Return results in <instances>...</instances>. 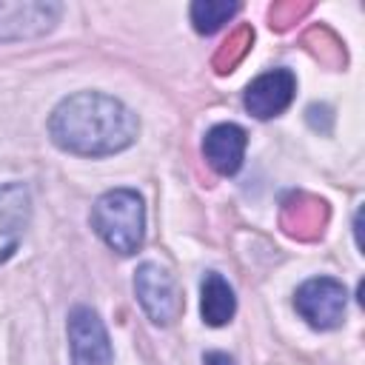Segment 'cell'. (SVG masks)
Segmentation results:
<instances>
[{"label": "cell", "instance_id": "cell-11", "mask_svg": "<svg viewBox=\"0 0 365 365\" xmlns=\"http://www.w3.org/2000/svg\"><path fill=\"white\" fill-rule=\"evenodd\" d=\"M237 311V297H234V288L217 274V271H208L200 282V314H202V322L211 325V328H222L231 322Z\"/></svg>", "mask_w": 365, "mask_h": 365}, {"label": "cell", "instance_id": "cell-6", "mask_svg": "<svg viewBox=\"0 0 365 365\" xmlns=\"http://www.w3.org/2000/svg\"><path fill=\"white\" fill-rule=\"evenodd\" d=\"M297 94V77L288 68H271L259 77H254L245 88L242 106L257 120H271L282 114Z\"/></svg>", "mask_w": 365, "mask_h": 365}, {"label": "cell", "instance_id": "cell-12", "mask_svg": "<svg viewBox=\"0 0 365 365\" xmlns=\"http://www.w3.org/2000/svg\"><path fill=\"white\" fill-rule=\"evenodd\" d=\"M240 11V3H225V0H197L191 3V23L200 34H214L222 29L234 14Z\"/></svg>", "mask_w": 365, "mask_h": 365}, {"label": "cell", "instance_id": "cell-8", "mask_svg": "<svg viewBox=\"0 0 365 365\" xmlns=\"http://www.w3.org/2000/svg\"><path fill=\"white\" fill-rule=\"evenodd\" d=\"M279 225L288 237L311 242V240L322 237V231L328 225V202L314 194H305V191H291L282 200Z\"/></svg>", "mask_w": 365, "mask_h": 365}, {"label": "cell", "instance_id": "cell-1", "mask_svg": "<svg viewBox=\"0 0 365 365\" xmlns=\"http://www.w3.org/2000/svg\"><path fill=\"white\" fill-rule=\"evenodd\" d=\"M140 131L137 114L103 91H77L51 111L48 134L57 148L77 157H108L125 151Z\"/></svg>", "mask_w": 365, "mask_h": 365}, {"label": "cell", "instance_id": "cell-15", "mask_svg": "<svg viewBox=\"0 0 365 365\" xmlns=\"http://www.w3.org/2000/svg\"><path fill=\"white\" fill-rule=\"evenodd\" d=\"M202 365H234V359L222 351H208V354H202Z\"/></svg>", "mask_w": 365, "mask_h": 365}, {"label": "cell", "instance_id": "cell-3", "mask_svg": "<svg viewBox=\"0 0 365 365\" xmlns=\"http://www.w3.org/2000/svg\"><path fill=\"white\" fill-rule=\"evenodd\" d=\"M134 294H137V302L145 311V317L160 328L171 325L182 311V297H180L177 279L160 262H143L137 268Z\"/></svg>", "mask_w": 365, "mask_h": 365}, {"label": "cell", "instance_id": "cell-7", "mask_svg": "<svg viewBox=\"0 0 365 365\" xmlns=\"http://www.w3.org/2000/svg\"><path fill=\"white\" fill-rule=\"evenodd\" d=\"M63 6L60 3H0V40H29L54 29Z\"/></svg>", "mask_w": 365, "mask_h": 365}, {"label": "cell", "instance_id": "cell-2", "mask_svg": "<svg viewBox=\"0 0 365 365\" xmlns=\"http://www.w3.org/2000/svg\"><path fill=\"white\" fill-rule=\"evenodd\" d=\"M91 228L117 254L131 257L145 237V205L134 188H111L91 205Z\"/></svg>", "mask_w": 365, "mask_h": 365}, {"label": "cell", "instance_id": "cell-13", "mask_svg": "<svg viewBox=\"0 0 365 365\" xmlns=\"http://www.w3.org/2000/svg\"><path fill=\"white\" fill-rule=\"evenodd\" d=\"M251 43H254V29H251V26L234 29V31L228 34V40H225V43L217 48V54H214V68H217V74L234 71V68L242 63V57L248 54Z\"/></svg>", "mask_w": 365, "mask_h": 365}, {"label": "cell", "instance_id": "cell-5", "mask_svg": "<svg viewBox=\"0 0 365 365\" xmlns=\"http://www.w3.org/2000/svg\"><path fill=\"white\" fill-rule=\"evenodd\" d=\"M68 351L71 365H111V342L103 319L88 305H74L68 314Z\"/></svg>", "mask_w": 365, "mask_h": 365}, {"label": "cell", "instance_id": "cell-14", "mask_svg": "<svg viewBox=\"0 0 365 365\" xmlns=\"http://www.w3.org/2000/svg\"><path fill=\"white\" fill-rule=\"evenodd\" d=\"M305 11H311V6H299V3H285V6H274L271 9V26L277 29H288L294 20H299Z\"/></svg>", "mask_w": 365, "mask_h": 365}, {"label": "cell", "instance_id": "cell-9", "mask_svg": "<svg viewBox=\"0 0 365 365\" xmlns=\"http://www.w3.org/2000/svg\"><path fill=\"white\" fill-rule=\"evenodd\" d=\"M31 220V194L23 182L0 185V265L17 251Z\"/></svg>", "mask_w": 365, "mask_h": 365}, {"label": "cell", "instance_id": "cell-10", "mask_svg": "<svg viewBox=\"0 0 365 365\" xmlns=\"http://www.w3.org/2000/svg\"><path fill=\"white\" fill-rule=\"evenodd\" d=\"M245 145H248V134L237 123H217L202 137V154L208 165L222 177H231L240 171Z\"/></svg>", "mask_w": 365, "mask_h": 365}, {"label": "cell", "instance_id": "cell-4", "mask_svg": "<svg viewBox=\"0 0 365 365\" xmlns=\"http://www.w3.org/2000/svg\"><path fill=\"white\" fill-rule=\"evenodd\" d=\"M345 305H348V291L334 277H311L294 294L297 314L311 328H319V331H331L342 325Z\"/></svg>", "mask_w": 365, "mask_h": 365}]
</instances>
